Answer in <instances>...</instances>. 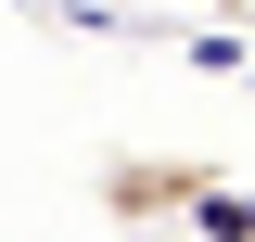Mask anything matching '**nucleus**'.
I'll return each instance as SVG.
<instances>
[{
    "instance_id": "obj_1",
    "label": "nucleus",
    "mask_w": 255,
    "mask_h": 242,
    "mask_svg": "<svg viewBox=\"0 0 255 242\" xmlns=\"http://www.w3.org/2000/svg\"><path fill=\"white\" fill-rule=\"evenodd\" d=\"M204 191H217V166H179V153H115V166H102V217H128V230H153V217L191 230Z\"/></svg>"
},
{
    "instance_id": "obj_3",
    "label": "nucleus",
    "mask_w": 255,
    "mask_h": 242,
    "mask_svg": "<svg viewBox=\"0 0 255 242\" xmlns=\"http://www.w3.org/2000/svg\"><path fill=\"white\" fill-rule=\"evenodd\" d=\"M179 242H191V230H179Z\"/></svg>"
},
{
    "instance_id": "obj_2",
    "label": "nucleus",
    "mask_w": 255,
    "mask_h": 242,
    "mask_svg": "<svg viewBox=\"0 0 255 242\" xmlns=\"http://www.w3.org/2000/svg\"><path fill=\"white\" fill-rule=\"evenodd\" d=\"M204 13H230V26H255V0H204Z\"/></svg>"
}]
</instances>
